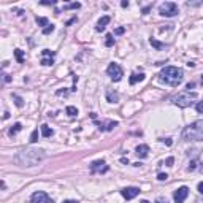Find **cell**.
Listing matches in <instances>:
<instances>
[{
    "mask_svg": "<svg viewBox=\"0 0 203 203\" xmlns=\"http://www.w3.org/2000/svg\"><path fill=\"white\" fill-rule=\"evenodd\" d=\"M46 157V152L40 148H25L22 151H19L14 156V162L19 167H35L40 162H43Z\"/></svg>",
    "mask_w": 203,
    "mask_h": 203,
    "instance_id": "1",
    "label": "cell"
},
{
    "mask_svg": "<svg viewBox=\"0 0 203 203\" xmlns=\"http://www.w3.org/2000/svg\"><path fill=\"white\" fill-rule=\"evenodd\" d=\"M159 80L171 87H178L184 80V71L183 68H178V67H165L159 73Z\"/></svg>",
    "mask_w": 203,
    "mask_h": 203,
    "instance_id": "2",
    "label": "cell"
},
{
    "mask_svg": "<svg viewBox=\"0 0 203 203\" xmlns=\"http://www.w3.org/2000/svg\"><path fill=\"white\" fill-rule=\"evenodd\" d=\"M183 138L186 141H200V140H203V119L189 124L183 130Z\"/></svg>",
    "mask_w": 203,
    "mask_h": 203,
    "instance_id": "3",
    "label": "cell"
},
{
    "mask_svg": "<svg viewBox=\"0 0 203 203\" xmlns=\"http://www.w3.org/2000/svg\"><path fill=\"white\" fill-rule=\"evenodd\" d=\"M198 97L197 92H190V91H186V92H181V94H178L174 98H173V103L178 105V107H181V108H187L192 105V102Z\"/></svg>",
    "mask_w": 203,
    "mask_h": 203,
    "instance_id": "4",
    "label": "cell"
},
{
    "mask_svg": "<svg viewBox=\"0 0 203 203\" xmlns=\"http://www.w3.org/2000/svg\"><path fill=\"white\" fill-rule=\"evenodd\" d=\"M159 13L160 16H165V18H173L176 16L178 13H180V8H178V5L174 2H165L159 7Z\"/></svg>",
    "mask_w": 203,
    "mask_h": 203,
    "instance_id": "5",
    "label": "cell"
},
{
    "mask_svg": "<svg viewBox=\"0 0 203 203\" xmlns=\"http://www.w3.org/2000/svg\"><path fill=\"white\" fill-rule=\"evenodd\" d=\"M107 73H108V76H110L113 81H121L122 75H124L122 68H121L117 64H110L108 68H107Z\"/></svg>",
    "mask_w": 203,
    "mask_h": 203,
    "instance_id": "6",
    "label": "cell"
},
{
    "mask_svg": "<svg viewBox=\"0 0 203 203\" xmlns=\"http://www.w3.org/2000/svg\"><path fill=\"white\" fill-rule=\"evenodd\" d=\"M54 56H56V51H51V49H43L41 51V60L40 64L44 67H49L54 64Z\"/></svg>",
    "mask_w": 203,
    "mask_h": 203,
    "instance_id": "7",
    "label": "cell"
},
{
    "mask_svg": "<svg viewBox=\"0 0 203 203\" xmlns=\"http://www.w3.org/2000/svg\"><path fill=\"white\" fill-rule=\"evenodd\" d=\"M30 203H54V201H53V198H51V197H48L46 192L38 190V192H34V194H32Z\"/></svg>",
    "mask_w": 203,
    "mask_h": 203,
    "instance_id": "8",
    "label": "cell"
},
{
    "mask_svg": "<svg viewBox=\"0 0 203 203\" xmlns=\"http://www.w3.org/2000/svg\"><path fill=\"white\" fill-rule=\"evenodd\" d=\"M187 195H189V187H187V186H181L180 189L174 190L173 200H174L176 203H183V201L187 198Z\"/></svg>",
    "mask_w": 203,
    "mask_h": 203,
    "instance_id": "9",
    "label": "cell"
},
{
    "mask_svg": "<svg viewBox=\"0 0 203 203\" xmlns=\"http://www.w3.org/2000/svg\"><path fill=\"white\" fill-rule=\"evenodd\" d=\"M91 171H92V173H105V171H108V167H107V164H105L103 159L94 160V162L91 164Z\"/></svg>",
    "mask_w": 203,
    "mask_h": 203,
    "instance_id": "10",
    "label": "cell"
},
{
    "mask_svg": "<svg viewBox=\"0 0 203 203\" xmlns=\"http://www.w3.org/2000/svg\"><path fill=\"white\" fill-rule=\"evenodd\" d=\"M140 192H141V190H140L138 187H124V189L121 190V194H122V197H124L125 200H132V198H135Z\"/></svg>",
    "mask_w": 203,
    "mask_h": 203,
    "instance_id": "11",
    "label": "cell"
},
{
    "mask_svg": "<svg viewBox=\"0 0 203 203\" xmlns=\"http://www.w3.org/2000/svg\"><path fill=\"white\" fill-rule=\"evenodd\" d=\"M148 152H149V146H148V144H140V146H137V149H135V154H137L140 159H146V157H148Z\"/></svg>",
    "mask_w": 203,
    "mask_h": 203,
    "instance_id": "12",
    "label": "cell"
},
{
    "mask_svg": "<svg viewBox=\"0 0 203 203\" xmlns=\"http://www.w3.org/2000/svg\"><path fill=\"white\" fill-rule=\"evenodd\" d=\"M116 125H119V122H116V121H108V122H98V129H100V130H113Z\"/></svg>",
    "mask_w": 203,
    "mask_h": 203,
    "instance_id": "13",
    "label": "cell"
},
{
    "mask_svg": "<svg viewBox=\"0 0 203 203\" xmlns=\"http://www.w3.org/2000/svg\"><path fill=\"white\" fill-rule=\"evenodd\" d=\"M111 19H110V16H103L98 22H97V27H95V30L97 32H102V30H105V27H107V24L110 22Z\"/></svg>",
    "mask_w": 203,
    "mask_h": 203,
    "instance_id": "14",
    "label": "cell"
},
{
    "mask_svg": "<svg viewBox=\"0 0 203 203\" xmlns=\"http://www.w3.org/2000/svg\"><path fill=\"white\" fill-rule=\"evenodd\" d=\"M107 100L110 102V103H117L119 94H117V92H113V91H107Z\"/></svg>",
    "mask_w": 203,
    "mask_h": 203,
    "instance_id": "15",
    "label": "cell"
},
{
    "mask_svg": "<svg viewBox=\"0 0 203 203\" xmlns=\"http://www.w3.org/2000/svg\"><path fill=\"white\" fill-rule=\"evenodd\" d=\"M143 80H144V75H143V73H133V75L130 76L129 83H130V84H137L138 81H143Z\"/></svg>",
    "mask_w": 203,
    "mask_h": 203,
    "instance_id": "16",
    "label": "cell"
},
{
    "mask_svg": "<svg viewBox=\"0 0 203 203\" xmlns=\"http://www.w3.org/2000/svg\"><path fill=\"white\" fill-rule=\"evenodd\" d=\"M53 129H49V127L46 125V124H43L41 125V135L44 137V138H49V137H53Z\"/></svg>",
    "mask_w": 203,
    "mask_h": 203,
    "instance_id": "17",
    "label": "cell"
},
{
    "mask_svg": "<svg viewBox=\"0 0 203 203\" xmlns=\"http://www.w3.org/2000/svg\"><path fill=\"white\" fill-rule=\"evenodd\" d=\"M22 129V125H21V122H16L14 125H11V129H10V135H16L19 130Z\"/></svg>",
    "mask_w": 203,
    "mask_h": 203,
    "instance_id": "18",
    "label": "cell"
},
{
    "mask_svg": "<svg viewBox=\"0 0 203 203\" xmlns=\"http://www.w3.org/2000/svg\"><path fill=\"white\" fill-rule=\"evenodd\" d=\"M149 43H151L152 46H154V48H157V49H165V44H164V43H160V41H157L156 38H151V40H149Z\"/></svg>",
    "mask_w": 203,
    "mask_h": 203,
    "instance_id": "19",
    "label": "cell"
},
{
    "mask_svg": "<svg viewBox=\"0 0 203 203\" xmlns=\"http://www.w3.org/2000/svg\"><path fill=\"white\" fill-rule=\"evenodd\" d=\"M14 56H16V60H18L19 64L24 62V53H22L21 49H14Z\"/></svg>",
    "mask_w": 203,
    "mask_h": 203,
    "instance_id": "20",
    "label": "cell"
},
{
    "mask_svg": "<svg viewBox=\"0 0 203 203\" xmlns=\"http://www.w3.org/2000/svg\"><path fill=\"white\" fill-rule=\"evenodd\" d=\"M13 98H14V103H16V107H19V108H22V107H24V100H22L19 95L13 94Z\"/></svg>",
    "mask_w": 203,
    "mask_h": 203,
    "instance_id": "21",
    "label": "cell"
},
{
    "mask_svg": "<svg viewBox=\"0 0 203 203\" xmlns=\"http://www.w3.org/2000/svg\"><path fill=\"white\" fill-rule=\"evenodd\" d=\"M80 7H81V3L75 2V3H68V5H65V7H64V10H78Z\"/></svg>",
    "mask_w": 203,
    "mask_h": 203,
    "instance_id": "22",
    "label": "cell"
},
{
    "mask_svg": "<svg viewBox=\"0 0 203 203\" xmlns=\"http://www.w3.org/2000/svg\"><path fill=\"white\" fill-rule=\"evenodd\" d=\"M37 24H38V25H41V27H44V25L48 27V25H49V22H48V19H46V18H38V16H37Z\"/></svg>",
    "mask_w": 203,
    "mask_h": 203,
    "instance_id": "23",
    "label": "cell"
},
{
    "mask_svg": "<svg viewBox=\"0 0 203 203\" xmlns=\"http://www.w3.org/2000/svg\"><path fill=\"white\" fill-rule=\"evenodd\" d=\"M65 111H67V114H68V116H71V117L78 114V110H76L75 107H67V110H65Z\"/></svg>",
    "mask_w": 203,
    "mask_h": 203,
    "instance_id": "24",
    "label": "cell"
},
{
    "mask_svg": "<svg viewBox=\"0 0 203 203\" xmlns=\"http://www.w3.org/2000/svg\"><path fill=\"white\" fill-rule=\"evenodd\" d=\"M105 44H107L108 48H111V46L114 44V38H113V35H111V34H108V35H107V41H105Z\"/></svg>",
    "mask_w": 203,
    "mask_h": 203,
    "instance_id": "25",
    "label": "cell"
},
{
    "mask_svg": "<svg viewBox=\"0 0 203 203\" xmlns=\"http://www.w3.org/2000/svg\"><path fill=\"white\" fill-rule=\"evenodd\" d=\"M37 141H38V130L35 129L32 132V135H30V143H37Z\"/></svg>",
    "mask_w": 203,
    "mask_h": 203,
    "instance_id": "26",
    "label": "cell"
},
{
    "mask_svg": "<svg viewBox=\"0 0 203 203\" xmlns=\"http://www.w3.org/2000/svg\"><path fill=\"white\" fill-rule=\"evenodd\" d=\"M51 32H54V25H53V24H49L48 27H44V29H43V34H44V35H49Z\"/></svg>",
    "mask_w": 203,
    "mask_h": 203,
    "instance_id": "27",
    "label": "cell"
},
{
    "mask_svg": "<svg viewBox=\"0 0 203 203\" xmlns=\"http://www.w3.org/2000/svg\"><path fill=\"white\" fill-rule=\"evenodd\" d=\"M167 178H168L167 173H159V174H157V180H159V181H167Z\"/></svg>",
    "mask_w": 203,
    "mask_h": 203,
    "instance_id": "28",
    "label": "cell"
},
{
    "mask_svg": "<svg viewBox=\"0 0 203 203\" xmlns=\"http://www.w3.org/2000/svg\"><path fill=\"white\" fill-rule=\"evenodd\" d=\"M195 168H197V160H192V162L189 164V167H187V170H189V171H194Z\"/></svg>",
    "mask_w": 203,
    "mask_h": 203,
    "instance_id": "29",
    "label": "cell"
},
{
    "mask_svg": "<svg viewBox=\"0 0 203 203\" xmlns=\"http://www.w3.org/2000/svg\"><path fill=\"white\" fill-rule=\"evenodd\" d=\"M195 108H197V111H198V113H201V114H203V102H198Z\"/></svg>",
    "mask_w": 203,
    "mask_h": 203,
    "instance_id": "30",
    "label": "cell"
},
{
    "mask_svg": "<svg viewBox=\"0 0 203 203\" xmlns=\"http://www.w3.org/2000/svg\"><path fill=\"white\" fill-rule=\"evenodd\" d=\"M124 32H125V29H124V27H117V29L114 30V34H116V35H122Z\"/></svg>",
    "mask_w": 203,
    "mask_h": 203,
    "instance_id": "31",
    "label": "cell"
},
{
    "mask_svg": "<svg viewBox=\"0 0 203 203\" xmlns=\"http://www.w3.org/2000/svg\"><path fill=\"white\" fill-rule=\"evenodd\" d=\"M154 203H168V201H167V198H164V197H159V198H157Z\"/></svg>",
    "mask_w": 203,
    "mask_h": 203,
    "instance_id": "32",
    "label": "cell"
},
{
    "mask_svg": "<svg viewBox=\"0 0 203 203\" xmlns=\"http://www.w3.org/2000/svg\"><path fill=\"white\" fill-rule=\"evenodd\" d=\"M41 5H56V2L54 0H51V2L49 0H44V2H41Z\"/></svg>",
    "mask_w": 203,
    "mask_h": 203,
    "instance_id": "33",
    "label": "cell"
},
{
    "mask_svg": "<svg viewBox=\"0 0 203 203\" xmlns=\"http://www.w3.org/2000/svg\"><path fill=\"white\" fill-rule=\"evenodd\" d=\"M173 162H174L173 157H168V159H167V165H168V167H173Z\"/></svg>",
    "mask_w": 203,
    "mask_h": 203,
    "instance_id": "34",
    "label": "cell"
},
{
    "mask_svg": "<svg viewBox=\"0 0 203 203\" xmlns=\"http://www.w3.org/2000/svg\"><path fill=\"white\" fill-rule=\"evenodd\" d=\"M3 81H5V83H10V81H11V76H10V75H3Z\"/></svg>",
    "mask_w": 203,
    "mask_h": 203,
    "instance_id": "35",
    "label": "cell"
},
{
    "mask_svg": "<svg viewBox=\"0 0 203 203\" xmlns=\"http://www.w3.org/2000/svg\"><path fill=\"white\" fill-rule=\"evenodd\" d=\"M162 141H164L167 146H171V140H170V138H165V140H162Z\"/></svg>",
    "mask_w": 203,
    "mask_h": 203,
    "instance_id": "36",
    "label": "cell"
},
{
    "mask_svg": "<svg viewBox=\"0 0 203 203\" xmlns=\"http://www.w3.org/2000/svg\"><path fill=\"white\" fill-rule=\"evenodd\" d=\"M197 189H198V192H200V194H203V183H200Z\"/></svg>",
    "mask_w": 203,
    "mask_h": 203,
    "instance_id": "37",
    "label": "cell"
},
{
    "mask_svg": "<svg viewBox=\"0 0 203 203\" xmlns=\"http://www.w3.org/2000/svg\"><path fill=\"white\" fill-rule=\"evenodd\" d=\"M64 203H78L76 200H64Z\"/></svg>",
    "mask_w": 203,
    "mask_h": 203,
    "instance_id": "38",
    "label": "cell"
},
{
    "mask_svg": "<svg viewBox=\"0 0 203 203\" xmlns=\"http://www.w3.org/2000/svg\"><path fill=\"white\" fill-rule=\"evenodd\" d=\"M149 10H151V7H146V8H144V10H143V14H146V13H148V11H149Z\"/></svg>",
    "mask_w": 203,
    "mask_h": 203,
    "instance_id": "39",
    "label": "cell"
},
{
    "mask_svg": "<svg viewBox=\"0 0 203 203\" xmlns=\"http://www.w3.org/2000/svg\"><path fill=\"white\" fill-rule=\"evenodd\" d=\"M194 86H195V84H194V83H189V84H187V89H189V91H190V89H192V87H194Z\"/></svg>",
    "mask_w": 203,
    "mask_h": 203,
    "instance_id": "40",
    "label": "cell"
},
{
    "mask_svg": "<svg viewBox=\"0 0 203 203\" xmlns=\"http://www.w3.org/2000/svg\"><path fill=\"white\" fill-rule=\"evenodd\" d=\"M121 5H122V7H124V8H125V7H129V2H125V0H124V2H122V3H121Z\"/></svg>",
    "mask_w": 203,
    "mask_h": 203,
    "instance_id": "41",
    "label": "cell"
},
{
    "mask_svg": "<svg viewBox=\"0 0 203 203\" xmlns=\"http://www.w3.org/2000/svg\"><path fill=\"white\" fill-rule=\"evenodd\" d=\"M121 162H122V164H129V160H127L125 157H122V159H121Z\"/></svg>",
    "mask_w": 203,
    "mask_h": 203,
    "instance_id": "42",
    "label": "cell"
},
{
    "mask_svg": "<svg viewBox=\"0 0 203 203\" xmlns=\"http://www.w3.org/2000/svg\"><path fill=\"white\" fill-rule=\"evenodd\" d=\"M140 203H149V201H148V200H141Z\"/></svg>",
    "mask_w": 203,
    "mask_h": 203,
    "instance_id": "43",
    "label": "cell"
}]
</instances>
